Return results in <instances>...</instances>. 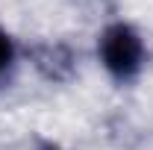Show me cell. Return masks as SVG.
<instances>
[{
  "mask_svg": "<svg viewBox=\"0 0 153 150\" xmlns=\"http://www.w3.org/2000/svg\"><path fill=\"white\" fill-rule=\"evenodd\" d=\"M97 59L115 82L127 85L138 79V74L144 71L147 47H144L141 33L130 21H112L97 36Z\"/></svg>",
  "mask_w": 153,
  "mask_h": 150,
  "instance_id": "6da1fadb",
  "label": "cell"
},
{
  "mask_svg": "<svg viewBox=\"0 0 153 150\" xmlns=\"http://www.w3.org/2000/svg\"><path fill=\"white\" fill-rule=\"evenodd\" d=\"M27 59L47 82H68L76 74V50L68 41H36L27 47Z\"/></svg>",
  "mask_w": 153,
  "mask_h": 150,
  "instance_id": "7a4b0ae2",
  "label": "cell"
},
{
  "mask_svg": "<svg viewBox=\"0 0 153 150\" xmlns=\"http://www.w3.org/2000/svg\"><path fill=\"white\" fill-rule=\"evenodd\" d=\"M15 68H18V44H15L12 33L0 24V88L12 79Z\"/></svg>",
  "mask_w": 153,
  "mask_h": 150,
  "instance_id": "3957f363",
  "label": "cell"
},
{
  "mask_svg": "<svg viewBox=\"0 0 153 150\" xmlns=\"http://www.w3.org/2000/svg\"><path fill=\"white\" fill-rule=\"evenodd\" d=\"M36 150H71V147H65V144H59V141H47V138H44V141H38V144H36Z\"/></svg>",
  "mask_w": 153,
  "mask_h": 150,
  "instance_id": "277c9868",
  "label": "cell"
}]
</instances>
